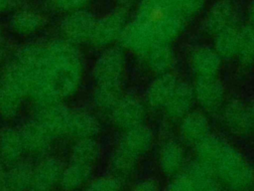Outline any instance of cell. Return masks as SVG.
Returning a JSON list of instances; mask_svg holds the SVG:
<instances>
[{"instance_id": "obj_1", "label": "cell", "mask_w": 254, "mask_h": 191, "mask_svg": "<svg viewBox=\"0 0 254 191\" xmlns=\"http://www.w3.org/2000/svg\"><path fill=\"white\" fill-rule=\"evenodd\" d=\"M6 70L27 96L42 104L70 97L80 85L83 65L76 46L63 38L23 46Z\"/></svg>"}, {"instance_id": "obj_2", "label": "cell", "mask_w": 254, "mask_h": 191, "mask_svg": "<svg viewBox=\"0 0 254 191\" xmlns=\"http://www.w3.org/2000/svg\"><path fill=\"white\" fill-rule=\"evenodd\" d=\"M134 19L148 28L155 43H169L180 33L186 21L179 0H141Z\"/></svg>"}, {"instance_id": "obj_3", "label": "cell", "mask_w": 254, "mask_h": 191, "mask_svg": "<svg viewBox=\"0 0 254 191\" xmlns=\"http://www.w3.org/2000/svg\"><path fill=\"white\" fill-rule=\"evenodd\" d=\"M221 184L233 189L249 188L254 181V173L246 159L232 147L225 145L214 167Z\"/></svg>"}, {"instance_id": "obj_4", "label": "cell", "mask_w": 254, "mask_h": 191, "mask_svg": "<svg viewBox=\"0 0 254 191\" xmlns=\"http://www.w3.org/2000/svg\"><path fill=\"white\" fill-rule=\"evenodd\" d=\"M70 110L63 101L37 104L33 119L54 138L65 137Z\"/></svg>"}, {"instance_id": "obj_5", "label": "cell", "mask_w": 254, "mask_h": 191, "mask_svg": "<svg viewBox=\"0 0 254 191\" xmlns=\"http://www.w3.org/2000/svg\"><path fill=\"white\" fill-rule=\"evenodd\" d=\"M124 71V58L119 49L105 50L95 62L93 79L96 86L121 87Z\"/></svg>"}, {"instance_id": "obj_6", "label": "cell", "mask_w": 254, "mask_h": 191, "mask_svg": "<svg viewBox=\"0 0 254 191\" xmlns=\"http://www.w3.org/2000/svg\"><path fill=\"white\" fill-rule=\"evenodd\" d=\"M95 21L94 15L84 9L67 13L60 24L63 38L74 45L89 41Z\"/></svg>"}, {"instance_id": "obj_7", "label": "cell", "mask_w": 254, "mask_h": 191, "mask_svg": "<svg viewBox=\"0 0 254 191\" xmlns=\"http://www.w3.org/2000/svg\"><path fill=\"white\" fill-rule=\"evenodd\" d=\"M126 24L125 12L114 10L95 21L89 42L95 47L109 46L119 39Z\"/></svg>"}, {"instance_id": "obj_8", "label": "cell", "mask_w": 254, "mask_h": 191, "mask_svg": "<svg viewBox=\"0 0 254 191\" xmlns=\"http://www.w3.org/2000/svg\"><path fill=\"white\" fill-rule=\"evenodd\" d=\"M26 96L24 88L5 69L0 76V116L6 119L15 117Z\"/></svg>"}, {"instance_id": "obj_9", "label": "cell", "mask_w": 254, "mask_h": 191, "mask_svg": "<svg viewBox=\"0 0 254 191\" xmlns=\"http://www.w3.org/2000/svg\"><path fill=\"white\" fill-rule=\"evenodd\" d=\"M173 185L177 190H210L219 187L214 173L198 161L189 164L185 172L173 180Z\"/></svg>"}, {"instance_id": "obj_10", "label": "cell", "mask_w": 254, "mask_h": 191, "mask_svg": "<svg viewBox=\"0 0 254 191\" xmlns=\"http://www.w3.org/2000/svg\"><path fill=\"white\" fill-rule=\"evenodd\" d=\"M64 168L62 161L57 157H41L38 164L33 166L31 189L49 190L60 185Z\"/></svg>"}, {"instance_id": "obj_11", "label": "cell", "mask_w": 254, "mask_h": 191, "mask_svg": "<svg viewBox=\"0 0 254 191\" xmlns=\"http://www.w3.org/2000/svg\"><path fill=\"white\" fill-rule=\"evenodd\" d=\"M111 120L117 127L127 130L142 124L145 110L139 100L131 96L120 97L110 110Z\"/></svg>"}, {"instance_id": "obj_12", "label": "cell", "mask_w": 254, "mask_h": 191, "mask_svg": "<svg viewBox=\"0 0 254 191\" xmlns=\"http://www.w3.org/2000/svg\"><path fill=\"white\" fill-rule=\"evenodd\" d=\"M19 130L26 153L40 158L48 154L55 138L34 119L24 123Z\"/></svg>"}, {"instance_id": "obj_13", "label": "cell", "mask_w": 254, "mask_h": 191, "mask_svg": "<svg viewBox=\"0 0 254 191\" xmlns=\"http://www.w3.org/2000/svg\"><path fill=\"white\" fill-rule=\"evenodd\" d=\"M119 40L125 48L142 55H145L155 43L152 33L136 19L125 25Z\"/></svg>"}, {"instance_id": "obj_14", "label": "cell", "mask_w": 254, "mask_h": 191, "mask_svg": "<svg viewBox=\"0 0 254 191\" xmlns=\"http://www.w3.org/2000/svg\"><path fill=\"white\" fill-rule=\"evenodd\" d=\"M193 94L198 104L210 111L217 109L223 100V88L214 77H198Z\"/></svg>"}, {"instance_id": "obj_15", "label": "cell", "mask_w": 254, "mask_h": 191, "mask_svg": "<svg viewBox=\"0 0 254 191\" xmlns=\"http://www.w3.org/2000/svg\"><path fill=\"white\" fill-rule=\"evenodd\" d=\"M236 12L232 3L228 0L215 2L208 10L204 20V28L207 32L217 34L218 32L235 26Z\"/></svg>"}, {"instance_id": "obj_16", "label": "cell", "mask_w": 254, "mask_h": 191, "mask_svg": "<svg viewBox=\"0 0 254 191\" xmlns=\"http://www.w3.org/2000/svg\"><path fill=\"white\" fill-rule=\"evenodd\" d=\"M99 122L90 112L83 109H71L66 136L82 139L94 137L99 131Z\"/></svg>"}, {"instance_id": "obj_17", "label": "cell", "mask_w": 254, "mask_h": 191, "mask_svg": "<svg viewBox=\"0 0 254 191\" xmlns=\"http://www.w3.org/2000/svg\"><path fill=\"white\" fill-rule=\"evenodd\" d=\"M26 154L19 128L7 127L0 132V158L6 165L21 161Z\"/></svg>"}, {"instance_id": "obj_18", "label": "cell", "mask_w": 254, "mask_h": 191, "mask_svg": "<svg viewBox=\"0 0 254 191\" xmlns=\"http://www.w3.org/2000/svg\"><path fill=\"white\" fill-rule=\"evenodd\" d=\"M152 144V133L142 124L125 130L118 147L130 155L138 158L145 153Z\"/></svg>"}, {"instance_id": "obj_19", "label": "cell", "mask_w": 254, "mask_h": 191, "mask_svg": "<svg viewBox=\"0 0 254 191\" xmlns=\"http://www.w3.org/2000/svg\"><path fill=\"white\" fill-rule=\"evenodd\" d=\"M223 119L227 128L238 135L247 134L254 128L249 108L241 102H230L225 108Z\"/></svg>"}, {"instance_id": "obj_20", "label": "cell", "mask_w": 254, "mask_h": 191, "mask_svg": "<svg viewBox=\"0 0 254 191\" xmlns=\"http://www.w3.org/2000/svg\"><path fill=\"white\" fill-rule=\"evenodd\" d=\"M194 100L193 89L187 83H177L172 96L165 105L167 113L172 118H183L190 112Z\"/></svg>"}, {"instance_id": "obj_21", "label": "cell", "mask_w": 254, "mask_h": 191, "mask_svg": "<svg viewBox=\"0 0 254 191\" xmlns=\"http://www.w3.org/2000/svg\"><path fill=\"white\" fill-rule=\"evenodd\" d=\"M208 134V121L203 113L189 112L183 117L181 124V136L188 144H196Z\"/></svg>"}, {"instance_id": "obj_22", "label": "cell", "mask_w": 254, "mask_h": 191, "mask_svg": "<svg viewBox=\"0 0 254 191\" xmlns=\"http://www.w3.org/2000/svg\"><path fill=\"white\" fill-rule=\"evenodd\" d=\"M43 15L33 10H19L10 19V27L19 36H30L37 33L45 26Z\"/></svg>"}, {"instance_id": "obj_23", "label": "cell", "mask_w": 254, "mask_h": 191, "mask_svg": "<svg viewBox=\"0 0 254 191\" xmlns=\"http://www.w3.org/2000/svg\"><path fill=\"white\" fill-rule=\"evenodd\" d=\"M176 79L168 74H162L148 88L146 97L150 105L165 107L177 86Z\"/></svg>"}, {"instance_id": "obj_24", "label": "cell", "mask_w": 254, "mask_h": 191, "mask_svg": "<svg viewBox=\"0 0 254 191\" xmlns=\"http://www.w3.org/2000/svg\"><path fill=\"white\" fill-rule=\"evenodd\" d=\"M33 166L27 162L19 161L6 170L2 182V190L31 189Z\"/></svg>"}, {"instance_id": "obj_25", "label": "cell", "mask_w": 254, "mask_h": 191, "mask_svg": "<svg viewBox=\"0 0 254 191\" xmlns=\"http://www.w3.org/2000/svg\"><path fill=\"white\" fill-rule=\"evenodd\" d=\"M226 144L215 135L207 134L196 144L197 161L214 173V167Z\"/></svg>"}, {"instance_id": "obj_26", "label": "cell", "mask_w": 254, "mask_h": 191, "mask_svg": "<svg viewBox=\"0 0 254 191\" xmlns=\"http://www.w3.org/2000/svg\"><path fill=\"white\" fill-rule=\"evenodd\" d=\"M92 166L80 164L74 161H69V163L64 168L60 186L63 189H77L87 183L91 174Z\"/></svg>"}, {"instance_id": "obj_27", "label": "cell", "mask_w": 254, "mask_h": 191, "mask_svg": "<svg viewBox=\"0 0 254 191\" xmlns=\"http://www.w3.org/2000/svg\"><path fill=\"white\" fill-rule=\"evenodd\" d=\"M220 57L207 48H200L191 56V66L198 77H214L219 69Z\"/></svg>"}, {"instance_id": "obj_28", "label": "cell", "mask_w": 254, "mask_h": 191, "mask_svg": "<svg viewBox=\"0 0 254 191\" xmlns=\"http://www.w3.org/2000/svg\"><path fill=\"white\" fill-rule=\"evenodd\" d=\"M185 153L182 146L175 141L167 142L160 153V166L168 175L176 174L184 164Z\"/></svg>"}, {"instance_id": "obj_29", "label": "cell", "mask_w": 254, "mask_h": 191, "mask_svg": "<svg viewBox=\"0 0 254 191\" xmlns=\"http://www.w3.org/2000/svg\"><path fill=\"white\" fill-rule=\"evenodd\" d=\"M145 56L150 68L159 74L167 73L172 67L174 56L169 43H154Z\"/></svg>"}, {"instance_id": "obj_30", "label": "cell", "mask_w": 254, "mask_h": 191, "mask_svg": "<svg viewBox=\"0 0 254 191\" xmlns=\"http://www.w3.org/2000/svg\"><path fill=\"white\" fill-rule=\"evenodd\" d=\"M98 155L99 146L93 137L77 139L70 151V161L93 167Z\"/></svg>"}, {"instance_id": "obj_31", "label": "cell", "mask_w": 254, "mask_h": 191, "mask_svg": "<svg viewBox=\"0 0 254 191\" xmlns=\"http://www.w3.org/2000/svg\"><path fill=\"white\" fill-rule=\"evenodd\" d=\"M238 30L235 26L228 27L216 34L215 50L219 57L231 58L237 54Z\"/></svg>"}, {"instance_id": "obj_32", "label": "cell", "mask_w": 254, "mask_h": 191, "mask_svg": "<svg viewBox=\"0 0 254 191\" xmlns=\"http://www.w3.org/2000/svg\"><path fill=\"white\" fill-rule=\"evenodd\" d=\"M136 162V157L117 147L111 158V169L114 176L119 179L129 177L135 169Z\"/></svg>"}, {"instance_id": "obj_33", "label": "cell", "mask_w": 254, "mask_h": 191, "mask_svg": "<svg viewBox=\"0 0 254 191\" xmlns=\"http://www.w3.org/2000/svg\"><path fill=\"white\" fill-rule=\"evenodd\" d=\"M241 62L245 64L254 61V28L244 26L238 30V47L237 54Z\"/></svg>"}, {"instance_id": "obj_34", "label": "cell", "mask_w": 254, "mask_h": 191, "mask_svg": "<svg viewBox=\"0 0 254 191\" xmlns=\"http://www.w3.org/2000/svg\"><path fill=\"white\" fill-rule=\"evenodd\" d=\"M120 97V87L96 86L93 93L94 104L101 110L110 111Z\"/></svg>"}, {"instance_id": "obj_35", "label": "cell", "mask_w": 254, "mask_h": 191, "mask_svg": "<svg viewBox=\"0 0 254 191\" xmlns=\"http://www.w3.org/2000/svg\"><path fill=\"white\" fill-rule=\"evenodd\" d=\"M121 188V180L116 176H103L91 181L87 187L89 190H116Z\"/></svg>"}, {"instance_id": "obj_36", "label": "cell", "mask_w": 254, "mask_h": 191, "mask_svg": "<svg viewBox=\"0 0 254 191\" xmlns=\"http://www.w3.org/2000/svg\"><path fill=\"white\" fill-rule=\"evenodd\" d=\"M205 0H179V7L183 17L187 20L196 15L203 7Z\"/></svg>"}, {"instance_id": "obj_37", "label": "cell", "mask_w": 254, "mask_h": 191, "mask_svg": "<svg viewBox=\"0 0 254 191\" xmlns=\"http://www.w3.org/2000/svg\"><path fill=\"white\" fill-rule=\"evenodd\" d=\"M90 0H51L52 5L63 12H72L83 9Z\"/></svg>"}, {"instance_id": "obj_38", "label": "cell", "mask_w": 254, "mask_h": 191, "mask_svg": "<svg viewBox=\"0 0 254 191\" xmlns=\"http://www.w3.org/2000/svg\"><path fill=\"white\" fill-rule=\"evenodd\" d=\"M158 188H159L158 183L156 181L150 180V179L138 182L135 187V189H139V190H156Z\"/></svg>"}, {"instance_id": "obj_39", "label": "cell", "mask_w": 254, "mask_h": 191, "mask_svg": "<svg viewBox=\"0 0 254 191\" xmlns=\"http://www.w3.org/2000/svg\"><path fill=\"white\" fill-rule=\"evenodd\" d=\"M15 0H0V14L10 11L14 6Z\"/></svg>"}, {"instance_id": "obj_40", "label": "cell", "mask_w": 254, "mask_h": 191, "mask_svg": "<svg viewBox=\"0 0 254 191\" xmlns=\"http://www.w3.org/2000/svg\"><path fill=\"white\" fill-rule=\"evenodd\" d=\"M249 19L251 22V26L254 28V0L251 2L250 6H249Z\"/></svg>"}, {"instance_id": "obj_41", "label": "cell", "mask_w": 254, "mask_h": 191, "mask_svg": "<svg viewBox=\"0 0 254 191\" xmlns=\"http://www.w3.org/2000/svg\"><path fill=\"white\" fill-rule=\"evenodd\" d=\"M6 164L3 162V160L0 158V189H1V186H2V182H3V178H4V174L6 172L4 166Z\"/></svg>"}, {"instance_id": "obj_42", "label": "cell", "mask_w": 254, "mask_h": 191, "mask_svg": "<svg viewBox=\"0 0 254 191\" xmlns=\"http://www.w3.org/2000/svg\"><path fill=\"white\" fill-rule=\"evenodd\" d=\"M115 1H116L117 3L123 5V6H127V5H130V4L134 3V2H136L137 0H115Z\"/></svg>"}, {"instance_id": "obj_43", "label": "cell", "mask_w": 254, "mask_h": 191, "mask_svg": "<svg viewBox=\"0 0 254 191\" xmlns=\"http://www.w3.org/2000/svg\"><path fill=\"white\" fill-rule=\"evenodd\" d=\"M248 108H249V111H250V114H251L252 120H253V122H254V101L252 102V104H251Z\"/></svg>"}, {"instance_id": "obj_44", "label": "cell", "mask_w": 254, "mask_h": 191, "mask_svg": "<svg viewBox=\"0 0 254 191\" xmlns=\"http://www.w3.org/2000/svg\"><path fill=\"white\" fill-rule=\"evenodd\" d=\"M4 44V35H3V31L0 27V45H3Z\"/></svg>"}, {"instance_id": "obj_45", "label": "cell", "mask_w": 254, "mask_h": 191, "mask_svg": "<svg viewBox=\"0 0 254 191\" xmlns=\"http://www.w3.org/2000/svg\"><path fill=\"white\" fill-rule=\"evenodd\" d=\"M3 51H4L3 45H0V62H1V60H2V57H3Z\"/></svg>"}]
</instances>
